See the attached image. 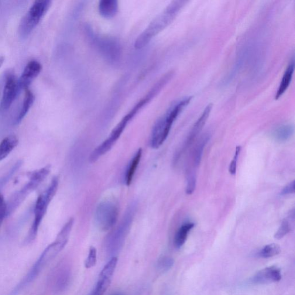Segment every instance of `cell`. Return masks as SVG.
Listing matches in <instances>:
<instances>
[{"label":"cell","mask_w":295,"mask_h":295,"mask_svg":"<svg viewBox=\"0 0 295 295\" xmlns=\"http://www.w3.org/2000/svg\"><path fill=\"white\" fill-rule=\"evenodd\" d=\"M191 99L192 97H187L175 102L167 110L165 114L157 120L150 136V146L152 148H159L165 142L173 123L190 104Z\"/></svg>","instance_id":"1"},{"label":"cell","mask_w":295,"mask_h":295,"mask_svg":"<svg viewBox=\"0 0 295 295\" xmlns=\"http://www.w3.org/2000/svg\"><path fill=\"white\" fill-rule=\"evenodd\" d=\"M111 279L99 277L97 286L90 295H104L111 284Z\"/></svg>","instance_id":"25"},{"label":"cell","mask_w":295,"mask_h":295,"mask_svg":"<svg viewBox=\"0 0 295 295\" xmlns=\"http://www.w3.org/2000/svg\"><path fill=\"white\" fill-rule=\"evenodd\" d=\"M142 148L139 149L127 167L125 175V183L126 186H130L132 184L134 176H135L136 171L139 166L141 159H142Z\"/></svg>","instance_id":"20"},{"label":"cell","mask_w":295,"mask_h":295,"mask_svg":"<svg viewBox=\"0 0 295 295\" xmlns=\"http://www.w3.org/2000/svg\"><path fill=\"white\" fill-rule=\"evenodd\" d=\"M187 2L176 1L171 3L164 11L150 22L147 29L140 34L136 40L135 46L142 49L149 43L154 37L162 32L172 22L180 10Z\"/></svg>","instance_id":"2"},{"label":"cell","mask_w":295,"mask_h":295,"mask_svg":"<svg viewBox=\"0 0 295 295\" xmlns=\"http://www.w3.org/2000/svg\"><path fill=\"white\" fill-rule=\"evenodd\" d=\"M50 170L51 166L47 165L28 174L29 181L27 182L20 190L15 192L8 201L6 202V205H7L6 218L12 215L23 203L25 199L46 180L50 173Z\"/></svg>","instance_id":"3"},{"label":"cell","mask_w":295,"mask_h":295,"mask_svg":"<svg viewBox=\"0 0 295 295\" xmlns=\"http://www.w3.org/2000/svg\"><path fill=\"white\" fill-rule=\"evenodd\" d=\"M291 228L289 221L288 219L284 220L275 235H274V238L277 239L283 238L291 231Z\"/></svg>","instance_id":"28"},{"label":"cell","mask_w":295,"mask_h":295,"mask_svg":"<svg viewBox=\"0 0 295 295\" xmlns=\"http://www.w3.org/2000/svg\"><path fill=\"white\" fill-rule=\"evenodd\" d=\"M174 264V260L171 257L164 256L159 259L157 262V269L159 272L162 273L167 272Z\"/></svg>","instance_id":"26"},{"label":"cell","mask_w":295,"mask_h":295,"mask_svg":"<svg viewBox=\"0 0 295 295\" xmlns=\"http://www.w3.org/2000/svg\"><path fill=\"white\" fill-rule=\"evenodd\" d=\"M34 101H35V96L29 88L25 90V98H24L21 109H20V111L18 114L17 115L14 122H13L15 125L19 124L22 121V120L25 118L30 108H32Z\"/></svg>","instance_id":"17"},{"label":"cell","mask_w":295,"mask_h":295,"mask_svg":"<svg viewBox=\"0 0 295 295\" xmlns=\"http://www.w3.org/2000/svg\"><path fill=\"white\" fill-rule=\"evenodd\" d=\"M196 186V175L194 170H189L187 173L186 193L191 194Z\"/></svg>","instance_id":"27"},{"label":"cell","mask_w":295,"mask_h":295,"mask_svg":"<svg viewBox=\"0 0 295 295\" xmlns=\"http://www.w3.org/2000/svg\"><path fill=\"white\" fill-rule=\"evenodd\" d=\"M117 262L118 259L116 257H112L111 259L109 260V262L106 264L104 269H102L99 277L111 280L116 265H117Z\"/></svg>","instance_id":"23"},{"label":"cell","mask_w":295,"mask_h":295,"mask_svg":"<svg viewBox=\"0 0 295 295\" xmlns=\"http://www.w3.org/2000/svg\"><path fill=\"white\" fill-rule=\"evenodd\" d=\"M212 109V104L208 105L207 107L205 108L204 111L200 115V118H199L197 119V121L195 122L193 128H192L190 130V132L187 137L186 142L185 143V145L183 150H186L188 147L190 146L191 144L193 143V141L201 132L206 122L207 121L209 115L211 114Z\"/></svg>","instance_id":"13"},{"label":"cell","mask_w":295,"mask_h":295,"mask_svg":"<svg viewBox=\"0 0 295 295\" xmlns=\"http://www.w3.org/2000/svg\"><path fill=\"white\" fill-rule=\"evenodd\" d=\"M97 261V252L94 247H91L89 251L88 256L85 260V266L87 269L91 268L96 265Z\"/></svg>","instance_id":"29"},{"label":"cell","mask_w":295,"mask_h":295,"mask_svg":"<svg viewBox=\"0 0 295 295\" xmlns=\"http://www.w3.org/2000/svg\"><path fill=\"white\" fill-rule=\"evenodd\" d=\"M136 210V204L130 205L121 223L108 236L106 240V248L109 256L115 257L121 251L132 224Z\"/></svg>","instance_id":"5"},{"label":"cell","mask_w":295,"mask_h":295,"mask_svg":"<svg viewBox=\"0 0 295 295\" xmlns=\"http://www.w3.org/2000/svg\"><path fill=\"white\" fill-rule=\"evenodd\" d=\"M20 91L18 80L12 74L6 76L4 91L0 104V113L7 111L15 101Z\"/></svg>","instance_id":"9"},{"label":"cell","mask_w":295,"mask_h":295,"mask_svg":"<svg viewBox=\"0 0 295 295\" xmlns=\"http://www.w3.org/2000/svg\"><path fill=\"white\" fill-rule=\"evenodd\" d=\"M241 150V147L238 146L236 148L235 153L234 159L232 160L230 165L229 167V171L232 175H234L236 173V165H237L238 158L240 152Z\"/></svg>","instance_id":"31"},{"label":"cell","mask_w":295,"mask_h":295,"mask_svg":"<svg viewBox=\"0 0 295 295\" xmlns=\"http://www.w3.org/2000/svg\"><path fill=\"white\" fill-rule=\"evenodd\" d=\"M66 246L64 243L57 241L56 239L53 243H51L47 248L44 250L42 255L40 256L38 259L31 269L30 272L26 277L23 284H26L32 282L39 275L40 273L48 263H49L55 257H56L65 246Z\"/></svg>","instance_id":"8"},{"label":"cell","mask_w":295,"mask_h":295,"mask_svg":"<svg viewBox=\"0 0 295 295\" xmlns=\"http://www.w3.org/2000/svg\"><path fill=\"white\" fill-rule=\"evenodd\" d=\"M51 4V2L48 0L34 2L20 23L19 34L20 37L25 39L30 35L49 9Z\"/></svg>","instance_id":"6"},{"label":"cell","mask_w":295,"mask_h":295,"mask_svg":"<svg viewBox=\"0 0 295 295\" xmlns=\"http://www.w3.org/2000/svg\"><path fill=\"white\" fill-rule=\"evenodd\" d=\"M209 139H210L209 133H205L198 140L197 144H195L193 154H192L193 167H197L200 164L204 149Z\"/></svg>","instance_id":"19"},{"label":"cell","mask_w":295,"mask_h":295,"mask_svg":"<svg viewBox=\"0 0 295 295\" xmlns=\"http://www.w3.org/2000/svg\"><path fill=\"white\" fill-rule=\"evenodd\" d=\"M111 295H125L121 293H115Z\"/></svg>","instance_id":"33"},{"label":"cell","mask_w":295,"mask_h":295,"mask_svg":"<svg viewBox=\"0 0 295 295\" xmlns=\"http://www.w3.org/2000/svg\"><path fill=\"white\" fill-rule=\"evenodd\" d=\"M98 45L101 52L111 60H117L121 53V47L116 41L111 39L98 38Z\"/></svg>","instance_id":"14"},{"label":"cell","mask_w":295,"mask_h":295,"mask_svg":"<svg viewBox=\"0 0 295 295\" xmlns=\"http://www.w3.org/2000/svg\"><path fill=\"white\" fill-rule=\"evenodd\" d=\"M280 246L275 243L267 245L260 250L259 256L262 258H268L276 256L280 253Z\"/></svg>","instance_id":"24"},{"label":"cell","mask_w":295,"mask_h":295,"mask_svg":"<svg viewBox=\"0 0 295 295\" xmlns=\"http://www.w3.org/2000/svg\"><path fill=\"white\" fill-rule=\"evenodd\" d=\"M194 227L193 222H185L178 229L174 238V245L177 248H181L183 246L188 237V235Z\"/></svg>","instance_id":"21"},{"label":"cell","mask_w":295,"mask_h":295,"mask_svg":"<svg viewBox=\"0 0 295 295\" xmlns=\"http://www.w3.org/2000/svg\"><path fill=\"white\" fill-rule=\"evenodd\" d=\"M98 9L104 18H111L118 12V3L116 0H102L99 3Z\"/></svg>","instance_id":"16"},{"label":"cell","mask_w":295,"mask_h":295,"mask_svg":"<svg viewBox=\"0 0 295 295\" xmlns=\"http://www.w3.org/2000/svg\"><path fill=\"white\" fill-rule=\"evenodd\" d=\"M18 144V138L15 135H10L3 139L0 143V162L11 153Z\"/></svg>","instance_id":"15"},{"label":"cell","mask_w":295,"mask_h":295,"mask_svg":"<svg viewBox=\"0 0 295 295\" xmlns=\"http://www.w3.org/2000/svg\"><path fill=\"white\" fill-rule=\"evenodd\" d=\"M42 65L38 61L32 60L26 65L18 80L19 90H27L32 81L38 76L42 71Z\"/></svg>","instance_id":"11"},{"label":"cell","mask_w":295,"mask_h":295,"mask_svg":"<svg viewBox=\"0 0 295 295\" xmlns=\"http://www.w3.org/2000/svg\"><path fill=\"white\" fill-rule=\"evenodd\" d=\"M294 132V126L291 124L278 127L273 132V137L278 142L284 143L290 140Z\"/></svg>","instance_id":"22"},{"label":"cell","mask_w":295,"mask_h":295,"mask_svg":"<svg viewBox=\"0 0 295 295\" xmlns=\"http://www.w3.org/2000/svg\"><path fill=\"white\" fill-rule=\"evenodd\" d=\"M295 69L294 59L292 60L286 71H285L282 80L281 81L279 89H278L275 95V99L280 98L286 92L290 86L292 78H293Z\"/></svg>","instance_id":"18"},{"label":"cell","mask_w":295,"mask_h":295,"mask_svg":"<svg viewBox=\"0 0 295 295\" xmlns=\"http://www.w3.org/2000/svg\"><path fill=\"white\" fill-rule=\"evenodd\" d=\"M281 279L280 269L277 267L270 266L257 272L253 277L252 281L257 284H266L278 282Z\"/></svg>","instance_id":"12"},{"label":"cell","mask_w":295,"mask_h":295,"mask_svg":"<svg viewBox=\"0 0 295 295\" xmlns=\"http://www.w3.org/2000/svg\"><path fill=\"white\" fill-rule=\"evenodd\" d=\"M71 279V267L68 264L62 262L51 274L50 281L51 287L55 291H63L70 284Z\"/></svg>","instance_id":"10"},{"label":"cell","mask_w":295,"mask_h":295,"mask_svg":"<svg viewBox=\"0 0 295 295\" xmlns=\"http://www.w3.org/2000/svg\"><path fill=\"white\" fill-rule=\"evenodd\" d=\"M6 214H7V205H6V202L3 195L0 192V227L2 225V222L4 221V219L6 218Z\"/></svg>","instance_id":"30"},{"label":"cell","mask_w":295,"mask_h":295,"mask_svg":"<svg viewBox=\"0 0 295 295\" xmlns=\"http://www.w3.org/2000/svg\"><path fill=\"white\" fill-rule=\"evenodd\" d=\"M59 184V180L55 177L51 181L47 189L37 197L34 208V221L26 239L27 243H31L36 239L41 222L46 215L48 207L54 195H56Z\"/></svg>","instance_id":"4"},{"label":"cell","mask_w":295,"mask_h":295,"mask_svg":"<svg viewBox=\"0 0 295 295\" xmlns=\"http://www.w3.org/2000/svg\"><path fill=\"white\" fill-rule=\"evenodd\" d=\"M295 193V181L291 182L285 187L281 192V194L286 195Z\"/></svg>","instance_id":"32"},{"label":"cell","mask_w":295,"mask_h":295,"mask_svg":"<svg viewBox=\"0 0 295 295\" xmlns=\"http://www.w3.org/2000/svg\"><path fill=\"white\" fill-rule=\"evenodd\" d=\"M118 215L119 207L117 202L112 200L102 201L96 209V223L102 231H109L116 224Z\"/></svg>","instance_id":"7"}]
</instances>
